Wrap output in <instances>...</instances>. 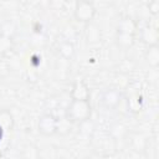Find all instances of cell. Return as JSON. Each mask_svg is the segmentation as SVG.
<instances>
[{"label": "cell", "mask_w": 159, "mask_h": 159, "mask_svg": "<svg viewBox=\"0 0 159 159\" xmlns=\"http://www.w3.org/2000/svg\"><path fill=\"white\" fill-rule=\"evenodd\" d=\"M66 116L68 120L75 123L86 122L91 117V104L88 101L82 99H72L71 104L67 108Z\"/></svg>", "instance_id": "cell-1"}, {"label": "cell", "mask_w": 159, "mask_h": 159, "mask_svg": "<svg viewBox=\"0 0 159 159\" xmlns=\"http://www.w3.org/2000/svg\"><path fill=\"white\" fill-rule=\"evenodd\" d=\"M135 24L130 19H124L120 25H118V43L120 46H130L134 41V32H135Z\"/></svg>", "instance_id": "cell-2"}, {"label": "cell", "mask_w": 159, "mask_h": 159, "mask_svg": "<svg viewBox=\"0 0 159 159\" xmlns=\"http://www.w3.org/2000/svg\"><path fill=\"white\" fill-rule=\"evenodd\" d=\"M96 14L93 2L89 0H80L75 7V17L81 22H89Z\"/></svg>", "instance_id": "cell-3"}, {"label": "cell", "mask_w": 159, "mask_h": 159, "mask_svg": "<svg viewBox=\"0 0 159 159\" xmlns=\"http://www.w3.org/2000/svg\"><path fill=\"white\" fill-rule=\"evenodd\" d=\"M57 128H58V120L51 114H45L39 120V130L45 135L55 134L57 132Z\"/></svg>", "instance_id": "cell-4"}, {"label": "cell", "mask_w": 159, "mask_h": 159, "mask_svg": "<svg viewBox=\"0 0 159 159\" xmlns=\"http://www.w3.org/2000/svg\"><path fill=\"white\" fill-rule=\"evenodd\" d=\"M71 97L72 99H82V101H88L89 98V91L86 83L81 80H77L71 89Z\"/></svg>", "instance_id": "cell-5"}, {"label": "cell", "mask_w": 159, "mask_h": 159, "mask_svg": "<svg viewBox=\"0 0 159 159\" xmlns=\"http://www.w3.org/2000/svg\"><path fill=\"white\" fill-rule=\"evenodd\" d=\"M119 102H120V93L116 89H108L101 97V103L106 108H114Z\"/></svg>", "instance_id": "cell-6"}, {"label": "cell", "mask_w": 159, "mask_h": 159, "mask_svg": "<svg viewBox=\"0 0 159 159\" xmlns=\"http://www.w3.org/2000/svg\"><path fill=\"white\" fill-rule=\"evenodd\" d=\"M142 40L144 43L149 46H154L158 43V31L153 27H145L142 31Z\"/></svg>", "instance_id": "cell-7"}, {"label": "cell", "mask_w": 159, "mask_h": 159, "mask_svg": "<svg viewBox=\"0 0 159 159\" xmlns=\"http://www.w3.org/2000/svg\"><path fill=\"white\" fill-rule=\"evenodd\" d=\"M148 61H149V65L152 66H158V62H159V52H158V47L157 45L154 46H149V51H148Z\"/></svg>", "instance_id": "cell-8"}, {"label": "cell", "mask_w": 159, "mask_h": 159, "mask_svg": "<svg viewBox=\"0 0 159 159\" xmlns=\"http://www.w3.org/2000/svg\"><path fill=\"white\" fill-rule=\"evenodd\" d=\"M0 125L4 129H9L12 127V117L7 111H1L0 112Z\"/></svg>", "instance_id": "cell-9"}, {"label": "cell", "mask_w": 159, "mask_h": 159, "mask_svg": "<svg viewBox=\"0 0 159 159\" xmlns=\"http://www.w3.org/2000/svg\"><path fill=\"white\" fill-rule=\"evenodd\" d=\"M12 48V41L10 37L5 36V35H1L0 36V52L1 53H5L7 51H10Z\"/></svg>", "instance_id": "cell-10"}, {"label": "cell", "mask_w": 159, "mask_h": 159, "mask_svg": "<svg viewBox=\"0 0 159 159\" xmlns=\"http://www.w3.org/2000/svg\"><path fill=\"white\" fill-rule=\"evenodd\" d=\"M149 10L154 15L158 12V0H150V2H149Z\"/></svg>", "instance_id": "cell-11"}, {"label": "cell", "mask_w": 159, "mask_h": 159, "mask_svg": "<svg viewBox=\"0 0 159 159\" xmlns=\"http://www.w3.org/2000/svg\"><path fill=\"white\" fill-rule=\"evenodd\" d=\"M2 130H4V128L0 125V139H1V137H2Z\"/></svg>", "instance_id": "cell-12"}, {"label": "cell", "mask_w": 159, "mask_h": 159, "mask_svg": "<svg viewBox=\"0 0 159 159\" xmlns=\"http://www.w3.org/2000/svg\"><path fill=\"white\" fill-rule=\"evenodd\" d=\"M89 1H94V0H89Z\"/></svg>", "instance_id": "cell-13"}]
</instances>
